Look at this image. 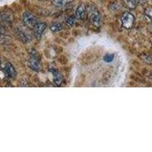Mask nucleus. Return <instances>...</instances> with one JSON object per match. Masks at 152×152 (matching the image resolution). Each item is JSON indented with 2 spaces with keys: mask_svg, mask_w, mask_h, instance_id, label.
Returning <instances> with one entry per match:
<instances>
[{
  "mask_svg": "<svg viewBox=\"0 0 152 152\" xmlns=\"http://www.w3.org/2000/svg\"><path fill=\"white\" fill-rule=\"evenodd\" d=\"M88 12L91 22L96 27L100 26L101 24V18L97 9L94 6H90L88 8Z\"/></svg>",
  "mask_w": 152,
  "mask_h": 152,
  "instance_id": "f257e3e1",
  "label": "nucleus"
},
{
  "mask_svg": "<svg viewBox=\"0 0 152 152\" xmlns=\"http://www.w3.org/2000/svg\"><path fill=\"white\" fill-rule=\"evenodd\" d=\"M121 22L125 28L130 29L132 28L134 22H135V17L129 12H125L121 17Z\"/></svg>",
  "mask_w": 152,
  "mask_h": 152,
  "instance_id": "f03ea898",
  "label": "nucleus"
},
{
  "mask_svg": "<svg viewBox=\"0 0 152 152\" xmlns=\"http://www.w3.org/2000/svg\"><path fill=\"white\" fill-rule=\"evenodd\" d=\"M22 19L24 24L31 28H34V27L38 23L37 18L33 14L28 12L23 13Z\"/></svg>",
  "mask_w": 152,
  "mask_h": 152,
  "instance_id": "7ed1b4c3",
  "label": "nucleus"
},
{
  "mask_svg": "<svg viewBox=\"0 0 152 152\" xmlns=\"http://www.w3.org/2000/svg\"><path fill=\"white\" fill-rule=\"evenodd\" d=\"M47 28V24L44 23H37V24L34 27V34L37 39H40L43 34V31H45Z\"/></svg>",
  "mask_w": 152,
  "mask_h": 152,
  "instance_id": "20e7f679",
  "label": "nucleus"
},
{
  "mask_svg": "<svg viewBox=\"0 0 152 152\" xmlns=\"http://www.w3.org/2000/svg\"><path fill=\"white\" fill-rule=\"evenodd\" d=\"M28 65L31 69H33L34 71L39 72L41 69V66L37 59L34 56H31L28 59Z\"/></svg>",
  "mask_w": 152,
  "mask_h": 152,
  "instance_id": "39448f33",
  "label": "nucleus"
},
{
  "mask_svg": "<svg viewBox=\"0 0 152 152\" xmlns=\"http://www.w3.org/2000/svg\"><path fill=\"white\" fill-rule=\"evenodd\" d=\"M86 5L84 3L81 4L78 6L77 9H76L75 12V17L76 18L78 19H83L85 18V12H86L87 10Z\"/></svg>",
  "mask_w": 152,
  "mask_h": 152,
  "instance_id": "423d86ee",
  "label": "nucleus"
},
{
  "mask_svg": "<svg viewBox=\"0 0 152 152\" xmlns=\"http://www.w3.org/2000/svg\"><path fill=\"white\" fill-rule=\"evenodd\" d=\"M51 72H52L53 76L54 83L58 85V86H59L62 83V81H63V77H62V74L59 72L57 70H56V69L51 70Z\"/></svg>",
  "mask_w": 152,
  "mask_h": 152,
  "instance_id": "0eeeda50",
  "label": "nucleus"
},
{
  "mask_svg": "<svg viewBox=\"0 0 152 152\" xmlns=\"http://www.w3.org/2000/svg\"><path fill=\"white\" fill-rule=\"evenodd\" d=\"M5 72H6L7 75L10 78H15L16 75H17L15 68L10 63H8L6 66H5Z\"/></svg>",
  "mask_w": 152,
  "mask_h": 152,
  "instance_id": "6e6552de",
  "label": "nucleus"
},
{
  "mask_svg": "<svg viewBox=\"0 0 152 152\" xmlns=\"http://www.w3.org/2000/svg\"><path fill=\"white\" fill-rule=\"evenodd\" d=\"M72 1L73 0H53V4L56 7H64Z\"/></svg>",
  "mask_w": 152,
  "mask_h": 152,
  "instance_id": "1a4fd4ad",
  "label": "nucleus"
},
{
  "mask_svg": "<svg viewBox=\"0 0 152 152\" xmlns=\"http://www.w3.org/2000/svg\"><path fill=\"white\" fill-rule=\"evenodd\" d=\"M18 35L19 37L24 43H28L31 40V37L28 34V33H26L25 31H18Z\"/></svg>",
  "mask_w": 152,
  "mask_h": 152,
  "instance_id": "9d476101",
  "label": "nucleus"
},
{
  "mask_svg": "<svg viewBox=\"0 0 152 152\" xmlns=\"http://www.w3.org/2000/svg\"><path fill=\"white\" fill-rule=\"evenodd\" d=\"M63 29V25L60 23H56L50 27V30L53 32H58Z\"/></svg>",
  "mask_w": 152,
  "mask_h": 152,
  "instance_id": "9b49d317",
  "label": "nucleus"
},
{
  "mask_svg": "<svg viewBox=\"0 0 152 152\" xmlns=\"http://www.w3.org/2000/svg\"><path fill=\"white\" fill-rule=\"evenodd\" d=\"M76 22V17L75 16H70V17H69V18H67V20H66V23H67L68 25H69V26H72V25H74L75 24Z\"/></svg>",
  "mask_w": 152,
  "mask_h": 152,
  "instance_id": "f8f14e48",
  "label": "nucleus"
},
{
  "mask_svg": "<svg viewBox=\"0 0 152 152\" xmlns=\"http://www.w3.org/2000/svg\"><path fill=\"white\" fill-rule=\"evenodd\" d=\"M126 1H127L129 6L131 8H135L139 2V0H126Z\"/></svg>",
  "mask_w": 152,
  "mask_h": 152,
  "instance_id": "ddd939ff",
  "label": "nucleus"
},
{
  "mask_svg": "<svg viewBox=\"0 0 152 152\" xmlns=\"http://www.w3.org/2000/svg\"><path fill=\"white\" fill-rule=\"evenodd\" d=\"M120 9V5L119 4L116 3H113L112 5H110V10L111 11H118Z\"/></svg>",
  "mask_w": 152,
  "mask_h": 152,
  "instance_id": "4468645a",
  "label": "nucleus"
},
{
  "mask_svg": "<svg viewBox=\"0 0 152 152\" xmlns=\"http://www.w3.org/2000/svg\"><path fill=\"white\" fill-rule=\"evenodd\" d=\"M145 15L151 20H152V8H149V9H146V11H145Z\"/></svg>",
  "mask_w": 152,
  "mask_h": 152,
  "instance_id": "2eb2a0df",
  "label": "nucleus"
},
{
  "mask_svg": "<svg viewBox=\"0 0 152 152\" xmlns=\"http://www.w3.org/2000/svg\"><path fill=\"white\" fill-rule=\"evenodd\" d=\"M144 60L147 62V63H151L152 62V58L150 56H145V58H144Z\"/></svg>",
  "mask_w": 152,
  "mask_h": 152,
  "instance_id": "dca6fc26",
  "label": "nucleus"
},
{
  "mask_svg": "<svg viewBox=\"0 0 152 152\" xmlns=\"http://www.w3.org/2000/svg\"><path fill=\"white\" fill-rule=\"evenodd\" d=\"M0 65H1V62H0Z\"/></svg>",
  "mask_w": 152,
  "mask_h": 152,
  "instance_id": "f3484780",
  "label": "nucleus"
}]
</instances>
